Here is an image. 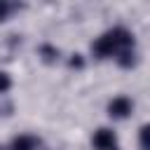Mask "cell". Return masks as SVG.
Listing matches in <instances>:
<instances>
[{
	"mask_svg": "<svg viewBox=\"0 0 150 150\" xmlns=\"http://www.w3.org/2000/svg\"><path fill=\"white\" fill-rule=\"evenodd\" d=\"M91 52L98 59H117L122 66H131L134 63V35L127 28H112L91 45Z\"/></svg>",
	"mask_w": 150,
	"mask_h": 150,
	"instance_id": "6da1fadb",
	"label": "cell"
},
{
	"mask_svg": "<svg viewBox=\"0 0 150 150\" xmlns=\"http://www.w3.org/2000/svg\"><path fill=\"white\" fill-rule=\"evenodd\" d=\"M91 145H94V150H115V145H117V136H115V131L112 129H98V131H94V136H91Z\"/></svg>",
	"mask_w": 150,
	"mask_h": 150,
	"instance_id": "7a4b0ae2",
	"label": "cell"
},
{
	"mask_svg": "<svg viewBox=\"0 0 150 150\" xmlns=\"http://www.w3.org/2000/svg\"><path fill=\"white\" fill-rule=\"evenodd\" d=\"M131 110H134V103H131V98H127V96H115V98L108 103V115L115 117V120H124Z\"/></svg>",
	"mask_w": 150,
	"mask_h": 150,
	"instance_id": "3957f363",
	"label": "cell"
},
{
	"mask_svg": "<svg viewBox=\"0 0 150 150\" xmlns=\"http://www.w3.org/2000/svg\"><path fill=\"white\" fill-rule=\"evenodd\" d=\"M38 145H40V141H38L35 136H30V134H21V136H16V138L12 141L9 150H38Z\"/></svg>",
	"mask_w": 150,
	"mask_h": 150,
	"instance_id": "277c9868",
	"label": "cell"
},
{
	"mask_svg": "<svg viewBox=\"0 0 150 150\" xmlns=\"http://www.w3.org/2000/svg\"><path fill=\"white\" fill-rule=\"evenodd\" d=\"M138 145H141L143 150H150V124H145V127L141 129V134H138Z\"/></svg>",
	"mask_w": 150,
	"mask_h": 150,
	"instance_id": "5b68a950",
	"label": "cell"
},
{
	"mask_svg": "<svg viewBox=\"0 0 150 150\" xmlns=\"http://www.w3.org/2000/svg\"><path fill=\"white\" fill-rule=\"evenodd\" d=\"M9 87H12V80H9V75H7V73H0V94H5Z\"/></svg>",
	"mask_w": 150,
	"mask_h": 150,
	"instance_id": "8992f818",
	"label": "cell"
},
{
	"mask_svg": "<svg viewBox=\"0 0 150 150\" xmlns=\"http://www.w3.org/2000/svg\"><path fill=\"white\" fill-rule=\"evenodd\" d=\"M9 9H12V7H9V5L5 2V0H0V21H5V19H7Z\"/></svg>",
	"mask_w": 150,
	"mask_h": 150,
	"instance_id": "52a82bcc",
	"label": "cell"
}]
</instances>
